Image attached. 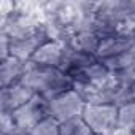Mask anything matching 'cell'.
Returning <instances> with one entry per match:
<instances>
[{"label":"cell","instance_id":"cell-1","mask_svg":"<svg viewBox=\"0 0 135 135\" xmlns=\"http://www.w3.org/2000/svg\"><path fill=\"white\" fill-rule=\"evenodd\" d=\"M21 83L48 100H52L57 95L75 88L70 76L62 70L51 69V67H37L32 62Z\"/></svg>","mask_w":135,"mask_h":135},{"label":"cell","instance_id":"cell-2","mask_svg":"<svg viewBox=\"0 0 135 135\" xmlns=\"http://www.w3.org/2000/svg\"><path fill=\"white\" fill-rule=\"evenodd\" d=\"M83 119L94 135H114L118 132L119 108L116 105H89L83 111Z\"/></svg>","mask_w":135,"mask_h":135},{"label":"cell","instance_id":"cell-3","mask_svg":"<svg viewBox=\"0 0 135 135\" xmlns=\"http://www.w3.org/2000/svg\"><path fill=\"white\" fill-rule=\"evenodd\" d=\"M11 116H13V121H15L16 127L19 130L29 133L38 122H41L43 119L51 116L49 100L45 99L40 94H35L26 105H22L21 108L13 111Z\"/></svg>","mask_w":135,"mask_h":135},{"label":"cell","instance_id":"cell-4","mask_svg":"<svg viewBox=\"0 0 135 135\" xmlns=\"http://www.w3.org/2000/svg\"><path fill=\"white\" fill-rule=\"evenodd\" d=\"M84 108H86V102H84L83 95L75 88L60 94V95H57L52 100H49L51 116L54 119H57L59 122L83 116Z\"/></svg>","mask_w":135,"mask_h":135},{"label":"cell","instance_id":"cell-5","mask_svg":"<svg viewBox=\"0 0 135 135\" xmlns=\"http://www.w3.org/2000/svg\"><path fill=\"white\" fill-rule=\"evenodd\" d=\"M35 92L22 83L0 89V113H13L26 105Z\"/></svg>","mask_w":135,"mask_h":135},{"label":"cell","instance_id":"cell-6","mask_svg":"<svg viewBox=\"0 0 135 135\" xmlns=\"http://www.w3.org/2000/svg\"><path fill=\"white\" fill-rule=\"evenodd\" d=\"M67 46L69 43H62V41H56V40H48L46 43H43L37 52L32 57V64L37 67H51V69H59L62 59L65 56Z\"/></svg>","mask_w":135,"mask_h":135},{"label":"cell","instance_id":"cell-7","mask_svg":"<svg viewBox=\"0 0 135 135\" xmlns=\"http://www.w3.org/2000/svg\"><path fill=\"white\" fill-rule=\"evenodd\" d=\"M133 45H135L133 35H129V33L111 35V37H107V38L100 40V45L97 48L95 57L100 62H103V60H108V59H113V57L119 56L121 52L127 51Z\"/></svg>","mask_w":135,"mask_h":135},{"label":"cell","instance_id":"cell-8","mask_svg":"<svg viewBox=\"0 0 135 135\" xmlns=\"http://www.w3.org/2000/svg\"><path fill=\"white\" fill-rule=\"evenodd\" d=\"M29 67L30 62H24L16 57H8L5 60H0V89L21 83Z\"/></svg>","mask_w":135,"mask_h":135},{"label":"cell","instance_id":"cell-9","mask_svg":"<svg viewBox=\"0 0 135 135\" xmlns=\"http://www.w3.org/2000/svg\"><path fill=\"white\" fill-rule=\"evenodd\" d=\"M105 67L113 72V73H129V72H135V45L130 46L127 51L121 52L119 56L103 60Z\"/></svg>","mask_w":135,"mask_h":135},{"label":"cell","instance_id":"cell-10","mask_svg":"<svg viewBox=\"0 0 135 135\" xmlns=\"http://www.w3.org/2000/svg\"><path fill=\"white\" fill-rule=\"evenodd\" d=\"M72 48L81 51V52H86V54H91V56H95L97 52V48L100 45V37L94 32V30H86V32H78L72 37L70 43H69Z\"/></svg>","mask_w":135,"mask_h":135},{"label":"cell","instance_id":"cell-11","mask_svg":"<svg viewBox=\"0 0 135 135\" xmlns=\"http://www.w3.org/2000/svg\"><path fill=\"white\" fill-rule=\"evenodd\" d=\"M133 130H135V102L119 107V122L116 133L129 135Z\"/></svg>","mask_w":135,"mask_h":135},{"label":"cell","instance_id":"cell-12","mask_svg":"<svg viewBox=\"0 0 135 135\" xmlns=\"http://www.w3.org/2000/svg\"><path fill=\"white\" fill-rule=\"evenodd\" d=\"M59 132L60 135H94L89 126L86 124V121L83 119V116L60 122Z\"/></svg>","mask_w":135,"mask_h":135},{"label":"cell","instance_id":"cell-13","mask_svg":"<svg viewBox=\"0 0 135 135\" xmlns=\"http://www.w3.org/2000/svg\"><path fill=\"white\" fill-rule=\"evenodd\" d=\"M59 127H60V122L57 119H54L52 116H49V118L43 119L41 122H38L29 132V135H60Z\"/></svg>","mask_w":135,"mask_h":135},{"label":"cell","instance_id":"cell-14","mask_svg":"<svg viewBox=\"0 0 135 135\" xmlns=\"http://www.w3.org/2000/svg\"><path fill=\"white\" fill-rule=\"evenodd\" d=\"M10 38L5 33H0V60H5L10 57Z\"/></svg>","mask_w":135,"mask_h":135},{"label":"cell","instance_id":"cell-15","mask_svg":"<svg viewBox=\"0 0 135 135\" xmlns=\"http://www.w3.org/2000/svg\"><path fill=\"white\" fill-rule=\"evenodd\" d=\"M7 135H29L27 132H22V130H19V129H16L15 132H11V133H7Z\"/></svg>","mask_w":135,"mask_h":135},{"label":"cell","instance_id":"cell-16","mask_svg":"<svg viewBox=\"0 0 135 135\" xmlns=\"http://www.w3.org/2000/svg\"><path fill=\"white\" fill-rule=\"evenodd\" d=\"M132 7H133V15H135V0H132Z\"/></svg>","mask_w":135,"mask_h":135},{"label":"cell","instance_id":"cell-17","mask_svg":"<svg viewBox=\"0 0 135 135\" xmlns=\"http://www.w3.org/2000/svg\"><path fill=\"white\" fill-rule=\"evenodd\" d=\"M133 40H135V30H133Z\"/></svg>","mask_w":135,"mask_h":135},{"label":"cell","instance_id":"cell-18","mask_svg":"<svg viewBox=\"0 0 135 135\" xmlns=\"http://www.w3.org/2000/svg\"><path fill=\"white\" fill-rule=\"evenodd\" d=\"M114 135H118V133H114Z\"/></svg>","mask_w":135,"mask_h":135}]
</instances>
